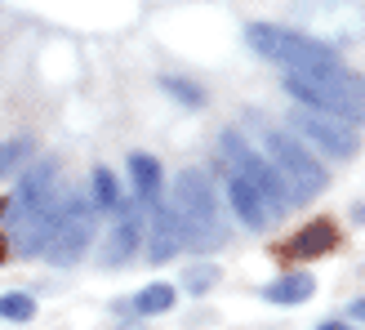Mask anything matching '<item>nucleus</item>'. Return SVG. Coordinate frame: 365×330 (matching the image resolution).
I'll return each mask as SVG.
<instances>
[{
	"instance_id": "f03ea898",
	"label": "nucleus",
	"mask_w": 365,
	"mask_h": 330,
	"mask_svg": "<svg viewBox=\"0 0 365 330\" xmlns=\"http://www.w3.org/2000/svg\"><path fill=\"white\" fill-rule=\"evenodd\" d=\"M285 94L312 107V112H325L343 125H365V81L348 67H321V71H289L281 81Z\"/></svg>"
},
{
	"instance_id": "dca6fc26",
	"label": "nucleus",
	"mask_w": 365,
	"mask_h": 330,
	"mask_svg": "<svg viewBox=\"0 0 365 330\" xmlns=\"http://www.w3.org/2000/svg\"><path fill=\"white\" fill-rule=\"evenodd\" d=\"M174 286H165V281H156V286H148V290H138V295H134V313H143V317H160V313H170V308H174Z\"/></svg>"
},
{
	"instance_id": "6ab92c4d",
	"label": "nucleus",
	"mask_w": 365,
	"mask_h": 330,
	"mask_svg": "<svg viewBox=\"0 0 365 330\" xmlns=\"http://www.w3.org/2000/svg\"><path fill=\"white\" fill-rule=\"evenodd\" d=\"M0 317L5 321H31L36 317V299L23 295V290H9V295H0Z\"/></svg>"
},
{
	"instance_id": "412c9836",
	"label": "nucleus",
	"mask_w": 365,
	"mask_h": 330,
	"mask_svg": "<svg viewBox=\"0 0 365 330\" xmlns=\"http://www.w3.org/2000/svg\"><path fill=\"white\" fill-rule=\"evenodd\" d=\"M27 152H31V143H27V139H9V143H0V174L18 170V165L27 161Z\"/></svg>"
},
{
	"instance_id": "423d86ee",
	"label": "nucleus",
	"mask_w": 365,
	"mask_h": 330,
	"mask_svg": "<svg viewBox=\"0 0 365 330\" xmlns=\"http://www.w3.org/2000/svg\"><path fill=\"white\" fill-rule=\"evenodd\" d=\"M294 9H299L303 36H312V41L330 45V49L356 41V36L365 31V9L356 5V0H303V5H294Z\"/></svg>"
},
{
	"instance_id": "f3484780",
	"label": "nucleus",
	"mask_w": 365,
	"mask_h": 330,
	"mask_svg": "<svg viewBox=\"0 0 365 330\" xmlns=\"http://www.w3.org/2000/svg\"><path fill=\"white\" fill-rule=\"evenodd\" d=\"M120 188H116V174L107 165H94V210H116Z\"/></svg>"
},
{
	"instance_id": "1a4fd4ad",
	"label": "nucleus",
	"mask_w": 365,
	"mask_h": 330,
	"mask_svg": "<svg viewBox=\"0 0 365 330\" xmlns=\"http://www.w3.org/2000/svg\"><path fill=\"white\" fill-rule=\"evenodd\" d=\"M289 134H303L307 143H317L321 152H330L339 161H352L361 152V134L352 125H343V121L325 116V112H312V107H299V112L289 116Z\"/></svg>"
},
{
	"instance_id": "f257e3e1",
	"label": "nucleus",
	"mask_w": 365,
	"mask_h": 330,
	"mask_svg": "<svg viewBox=\"0 0 365 330\" xmlns=\"http://www.w3.org/2000/svg\"><path fill=\"white\" fill-rule=\"evenodd\" d=\"M170 210L178 219L182 250L214 254V250L227 246V228H223V214H218V192H214V183H210L205 170H182L174 179Z\"/></svg>"
},
{
	"instance_id": "20e7f679",
	"label": "nucleus",
	"mask_w": 365,
	"mask_h": 330,
	"mask_svg": "<svg viewBox=\"0 0 365 330\" xmlns=\"http://www.w3.org/2000/svg\"><path fill=\"white\" fill-rule=\"evenodd\" d=\"M245 45L259 54V59H272L289 71H321V67H339V54L330 45L303 36L299 27H277V23H250L245 27Z\"/></svg>"
},
{
	"instance_id": "b1692460",
	"label": "nucleus",
	"mask_w": 365,
	"mask_h": 330,
	"mask_svg": "<svg viewBox=\"0 0 365 330\" xmlns=\"http://www.w3.org/2000/svg\"><path fill=\"white\" fill-rule=\"evenodd\" d=\"M5 254H9V246H5V236H0V259H5Z\"/></svg>"
},
{
	"instance_id": "39448f33",
	"label": "nucleus",
	"mask_w": 365,
	"mask_h": 330,
	"mask_svg": "<svg viewBox=\"0 0 365 330\" xmlns=\"http://www.w3.org/2000/svg\"><path fill=\"white\" fill-rule=\"evenodd\" d=\"M218 152L227 156V170H232V174H241L250 188L259 192V201L267 206V214H272V219L289 210V196H285L281 174L272 170V161H267L263 152H254L250 143L241 139V130H223V139H218Z\"/></svg>"
},
{
	"instance_id": "7ed1b4c3",
	"label": "nucleus",
	"mask_w": 365,
	"mask_h": 330,
	"mask_svg": "<svg viewBox=\"0 0 365 330\" xmlns=\"http://www.w3.org/2000/svg\"><path fill=\"white\" fill-rule=\"evenodd\" d=\"M263 148H267L272 170H277L281 183H285L289 206H307V201H317L325 188H330V170H325L289 130H263Z\"/></svg>"
},
{
	"instance_id": "4be33fe9",
	"label": "nucleus",
	"mask_w": 365,
	"mask_h": 330,
	"mask_svg": "<svg viewBox=\"0 0 365 330\" xmlns=\"http://www.w3.org/2000/svg\"><path fill=\"white\" fill-rule=\"evenodd\" d=\"M348 313H352L356 321H365V299H352V308H348Z\"/></svg>"
},
{
	"instance_id": "9d476101",
	"label": "nucleus",
	"mask_w": 365,
	"mask_h": 330,
	"mask_svg": "<svg viewBox=\"0 0 365 330\" xmlns=\"http://www.w3.org/2000/svg\"><path fill=\"white\" fill-rule=\"evenodd\" d=\"M143 201H116V224H112V236H107V246H103V264L107 268H120V264H130L134 259V250L143 246V224H148V219H143Z\"/></svg>"
},
{
	"instance_id": "0eeeda50",
	"label": "nucleus",
	"mask_w": 365,
	"mask_h": 330,
	"mask_svg": "<svg viewBox=\"0 0 365 330\" xmlns=\"http://www.w3.org/2000/svg\"><path fill=\"white\" fill-rule=\"evenodd\" d=\"M94 232H98V210L89 206L85 196H63L58 228H53L49 246L41 250V259H45V264H53V268L76 264L81 254L89 250V241H94Z\"/></svg>"
},
{
	"instance_id": "4468645a",
	"label": "nucleus",
	"mask_w": 365,
	"mask_h": 330,
	"mask_svg": "<svg viewBox=\"0 0 365 330\" xmlns=\"http://www.w3.org/2000/svg\"><path fill=\"white\" fill-rule=\"evenodd\" d=\"M259 295L267 304H277V308H294V304H307L317 295V277H312V272H285V277L267 281Z\"/></svg>"
},
{
	"instance_id": "aec40b11",
	"label": "nucleus",
	"mask_w": 365,
	"mask_h": 330,
	"mask_svg": "<svg viewBox=\"0 0 365 330\" xmlns=\"http://www.w3.org/2000/svg\"><path fill=\"white\" fill-rule=\"evenodd\" d=\"M160 89H165L170 99L187 103V107H200V103H205V89H196L192 81H182V76H160Z\"/></svg>"
},
{
	"instance_id": "ddd939ff",
	"label": "nucleus",
	"mask_w": 365,
	"mask_h": 330,
	"mask_svg": "<svg viewBox=\"0 0 365 330\" xmlns=\"http://www.w3.org/2000/svg\"><path fill=\"white\" fill-rule=\"evenodd\" d=\"M223 188H227V201H232V210H236V219H241L245 228L259 232V228H267V224H272L267 206L259 201V192H254L241 174H232V170H227V174H223Z\"/></svg>"
},
{
	"instance_id": "6e6552de",
	"label": "nucleus",
	"mask_w": 365,
	"mask_h": 330,
	"mask_svg": "<svg viewBox=\"0 0 365 330\" xmlns=\"http://www.w3.org/2000/svg\"><path fill=\"white\" fill-rule=\"evenodd\" d=\"M58 196H63V192H58V165H53V161H36L31 170L18 179L14 196L5 201V224H0V236H9L18 224H27L31 214L49 210Z\"/></svg>"
},
{
	"instance_id": "f8f14e48",
	"label": "nucleus",
	"mask_w": 365,
	"mask_h": 330,
	"mask_svg": "<svg viewBox=\"0 0 365 330\" xmlns=\"http://www.w3.org/2000/svg\"><path fill=\"white\" fill-rule=\"evenodd\" d=\"M334 246H339V228L330 219H312V224H303L285 241V254L289 259H321V254H330Z\"/></svg>"
},
{
	"instance_id": "a211bd4d",
	"label": "nucleus",
	"mask_w": 365,
	"mask_h": 330,
	"mask_svg": "<svg viewBox=\"0 0 365 330\" xmlns=\"http://www.w3.org/2000/svg\"><path fill=\"white\" fill-rule=\"evenodd\" d=\"M214 281H218V264H210V259H200L182 272V290H187V295H205Z\"/></svg>"
},
{
	"instance_id": "5701e85b",
	"label": "nucleus",
	"mask_w": 365,
	"mask_h": 330,
	"mask_svg": "<svg viewBox=\"0 0 365 330\" xmlns=\"http://www.w3.org/2000/svg\"><path fill=\"white\" fill-rule=\"evenodd\" d=\"M317 330H352V326H343V321H321Z\"/></svg>"
},
{
	"instance_id": "9b49d317",
	"label": "nucleus",
	"mask_w": 365,
	"mask_h": 330,
	"mask_svg": "<svg viewBox=\"0 0 365 330\" xmlns=\"http://www.w3.org/2000/svg\"><path fill=\"white\" fill-rule=\"evenodd\" d=\"M143 250H148L152 264H170L174 254L182 250V236H178V219L170 210V201H156L152 219H148V236H143Z\"/></svg>"
},
{
	"instance_id": "2eb2a0df",
	"label": "nucleus",
	"mask_w": 365,
	"mask_h": 330,
	"mask_svg": "<svg viewBox=\"0 0 365 330\" xmlns=\"http://www.w3.org/2000/svg\"><path fill=\"white\" fill-rule=\"evenodd\" d=\"M130 179H134V196L143 206H156L160 201V165H156V156L134 152L130 156Z\"/></svg>"
}]
</instances>
